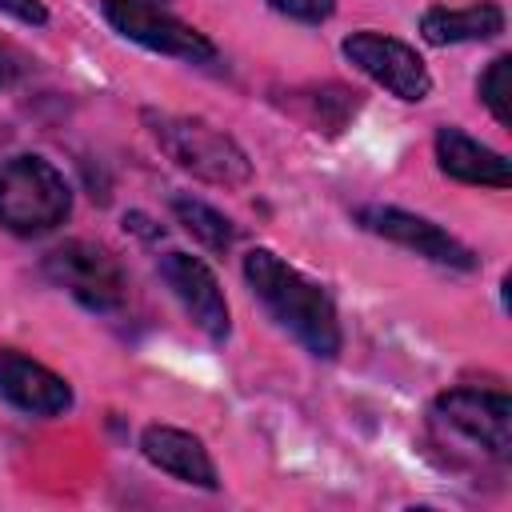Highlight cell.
Listing matches in <instances>:
<instances>
[{
	"label": "cell",
	"mask_w": 512,
	"mask_h": 512,
	"mask_svg": "<svg viewBox=\"0 0 512 512\" xmlns=\"http://www.w3.org/2000/svg\"><path fill=\"white\" fill-rule=\"evenodd\" d=\"M244 280L264 312L316 360H336L344 348V328L324 284L304 276L296 264L276 256L272 248L244 252Z\"/></svg>",
	"instance_id": "6da1fadb"
},
{
	"label": "cell",
	"mask_w": 512,
	"mask_h": 512,
	"mask_svg": "<svg viewBox=\"0 0 512 512\" xmlns=\"http://www.w3.org/2000/svg\"><path fill=\"white\" fill-rule=\"evenodd\" d=\"M144 124L152 140L160 144V152L176 168L192 172L196 180L216 184V188H244L252 180L248 152L224 128L200 116H176V112H156V108H144Z\"/></svg>",
	"instance_id": "7a4b0ae2"
},
{
	"label": "cell",
	"mask_w": 512,
	"mask_h": 512,
	"mask_svg": "<svg viewBox=\"0 0 512 512\" xmlns=\"http://www.w3.org/2000/svg\"><path fill=\"white\" fill-rule=\"evenodd\" d=\"M72 216V184L64 172L32 152L0 164V228L12 236L56 232Z\"/></svg>",
	"instance_id": "3957f363"
},
{
	"label": "cell",
	"mask_w": 512,
	"mask_h": 512,
	"mask_svg": "<svg viewBox=\"0 0 512 512\" xmlns=\"http://www.w3.org/2000/svg\"><path fill=\"white\" fill-rule=\"evenodd\" d=\"M40 268H44L48 284L68 292L88 312L112 316L128 304V276H124L120 260L92 240H64L60 248H52L44 256Z\"/></svg>",
	"instance_id": "277c9868"
},
{
	"label": "cell",
	"mask_w": 512,
	"mask_h": 512,
	"mask_svg": "<svg viewBox=\"0 0 512 512\" xmlns=\"http://www.w3.org/2000/svg\"><path fill=\"white\" fill-rule=\"evenodd\" d=\"M432 420L468 440L480 456L504 464L512 456V400L496 388H448L432 400Z\"/></svg>",
	"instance_id": "5b68a950"
},
{
	"label": "cell",
	"mask_w": 512,
	"mask_h": 512,
	"mask_svg": "<svg viewBox=\"0 0 512 512\" xmlns=\"http://www.w3.org/2000/svg\"><path fill=\"white\" fill-rule=\"evenodd\" d=\"M100 12L124 40H132L148 52L176 56L188 64H212L216 60V44L204 32L176 20L172 12H164L152 0H100Z\"/></svg>",
	"instance_id": "8992f818"
},
{
	"label": "cell",
	"mask_w": 512,
	"mask_h": 512,
	"mask_svg": "<svg viewBox=\"0 0 512 512\" xmlns=\"http://www.w3.org/2000/svg\"><path fill=\"white\" fill-rule=\"evenodd\" d=\"M340 52H344V60H348L356 72H364L372 84H380L384 92H392V96L404 100V104H420V100H428V92H432V72H428V64L420 60L416 48H408V44L396 40V36H384V32L364 28V32L344 36Z\"/></svg>",
	"instance_id": "52a82bcc"
},
{
	"label": "cell",
	"mask_w": 512,
	"mask_h": 512,
	"mask_svg": "<svg viewBox=\"0 0 512 512\" xmlns=\"http://www.w3.org/2000/svg\"><path fill=\"white\" fill-rule=\"evenodd\" d=\"M356 224L372 236H384L440 268H456V272H472L476 268V256L468 244H460L452 232H444L440 224H432L428 216H416L408 208H396V204H360L356 208Z\"/></svg>",
	"instance_id": "ba28073f"
},
{
	"label": "cell",
	"mask_w": 512,
	"mask_h": 512,
	"mask_svg": "<svg viewBox=\"0 0 512 512\" xmlns=\"http://www.w3.org/2000/svg\"><path fill=\"white\" fill-rule=\"evenodd\" d=\"M160 280L172 288V296L180 300V308L192 316V324L212 340L224 344L232 332V312L224 300V288L216 280V272L192 256V252H168L160 256Z\"/></svg>",
	"instance_id": "9c48e42d"
},
{
	"label": "cell",
	"mask_w": 512,
	"mask_h": 512,
	"mask_svg": "<svg viewBox=\"0 0 512 512\" xmlns=\"http://www.w3.org/2000/svg\"><path fill=\"white\" fill-rule=\"evenodd\" d=\"M0 396L28 416H64L76 400L60 372L16 348H0Z\"/></svg>",
	"instance_id": "30bf717a"
},
{
	"label": "cell",
	"mask_w": 512,
	"mask_h": 512,
	"mask_svg": "<svg viewBox=\"0 0 512 512\" xmlns=\"http://www.w3.org/2000/svg\"><path fill=\"white\" fill-rule=\"evenodd\" d=\"M140 452H144V460L152 468L168 472L180 484H192V488H204V492H216L220 488V472H216L204 440L192 436V432H184V428L148 424L140 432Z\"/></svg>",
	"instance_id": "8fae6325"
},
{
	"label": "cell",
	"mask_w": 512,
	"mask_h": 512,
	"mask_svg": "<svg viewBox=\"0 0 512 512\" xmlns=\"http://www.w3.org/2000/svg\"><path fill=\"white\" fill-rule=\"evenodd\" d=\"M432 148H436V164H440V172L452 176V180H460V184L500 188V192L512 184V164H508V156L496 152V148H488L484 140L468 136V132L456 128V124L436 128Z\"/></svg>",
	"instance_id": "7c38bea8"
},
{
	"label": "cell",
	"mask_w": 512,
	"mask_h": 512,
	"mask_svg": "<svg viewBox=\"0 0 512 512\" xmlns=\"http://www.w3.org/2000/svg\"><path fill=\"white\" fill-rule=\"evenodd\" d=\"M504 8L496 0H476L464 8H428L420 16V36L436 48L444 44H480V40H496L504 32Z\"/></svg>",
	"instance_id": "4fadbf2b"
},
{
	"label": "cell",
	"mask_w": 512,
	"mask_h": 512,
	"mask_svg": "<svg viewBox=\"0 0 512 512\" xmlns=\"http://www.w3.org/2000/svg\"><path fill=\"white\" fill-rule=\"evenodd\" d=\"M172 216H176L180 228H184L196 244H204L208 252H228V248L236 244V224H232L220 208H212V204H204V200H196V196H188V192L172 196Z\"/></svg>",
	"instance_id": "5bb4252c"
},
{
	"label": "cell",
	"mask_w": 512,
	"mask_h": 512,
	"mask_svg": "<svg viewBox=\"0 0 512 512\" xmlns=\"http://www.w3.org/2000/svg\"><path fill=\"white\" fill-rule=\"evenodd\" d=\"M476 96H480V104L492 112V120L500 128H512V56H496L480 72Z\"/></svg>",
	"instance_id": "9a60e30c"
},
{
	"label": "cell",
	"mask_w": 512,
	"mask_h": 512,
	"mask_svg": "<svg viewBox=\"0 0 512 512\" xmlns=\"http://www.w3.org/2000/svg\"><path fill=\"white\" fill-rule=\"evenodd\" d=\"M268 8L296 24H324L336 16V0H268Z\"/></svg>",
	"instance_id": "2e32d148"
},
{
	"label": "cell",
	"mask_w": 512,
	"mask_h": 512,
	"mask_svg": "<svg viewBox=\"0 0 512 512\" xmlns=\"http://www.w3.org/2000/svg\"><path fill=\"white\" fill-rule=\"evenodd\" d=\"M0 12L12 16V20H20V24H28V28H44L48 24L44 0H0Z\"/></svg>",
	"instance_id": "e0dca14e"
},
{
	"label": "cell",
	"mask_w": 512,
	"mask_h": 512,
	"mask_svg": "<svg viewBox=\"0 0 512 512\" xmlns=\"http://www.w3.org/2000/svg\"><path fill=\"white\" fill-rule=\"evenodd\" d=\"M12 80H16V64H12V56L0 48V92L12 88Z\"/></svg>",
	"instance_id": "ac0fdd59"
}]
</instances>
